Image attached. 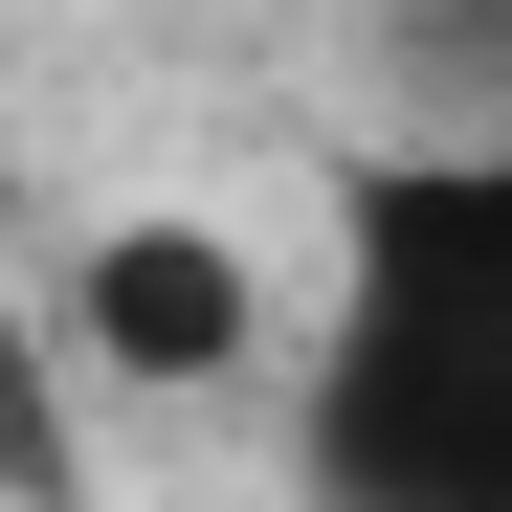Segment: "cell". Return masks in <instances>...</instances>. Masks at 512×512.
I'll return each instance as SVG.
<instances>
[{
	"label": "cell",
	"mask_w": 512,
	"mask_h": 512,
	"mask_svg": "<svg viewBox=\"0 0 512 512\" xmlns=\"http://www.w3.org/2000/svg\"><path fill=\"white\" fill-rule=\"evenodd\" d=\"M290 468L357 512H512V134L334 179V312Z\"/></svg>",
	"instance_id": "6da1fadb"
},
{
	"label": "cell",
	"mask_w": 512,
	"mask_h": 512,
	"mask_svg": "<svg viewBox=\"0 0 512 512\" xmlns=\"http://www.w3.org/2000/svg\"><path fill=\"white\" fill-rule=\"evenodd\" d=\"M268 245L201 223V201H112L90 245H67V357L134 379V401H223V379H268Z\"/></svg>",
	"instance_id": "7a4b0ae2"
}]
</instances>
